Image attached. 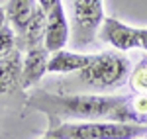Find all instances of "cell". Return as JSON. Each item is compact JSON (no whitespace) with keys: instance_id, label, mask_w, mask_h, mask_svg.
<instances>
[{"instance_id":"cell-6","label":"cell","mask_w":147,"mask_h":139,"mask_svg":"<svg viewBox=\"0 0 147 139\" xmlns=\"http://www.w3.org/2000/svg\"><path fill=\"white\" fill-rule=\"evenodd\" d=\"M69 35H71V24L67 20V14L63 4L59 2L47 12V22H45V39L43 47L49 53H55L59 49H65L69 43Z\"/></svg>"},{"instance_id":"cell-2","label":"cell","mask_w":147,"mask_h":139,"mask_svg":"<svg viewBox=\"0 0 147 139\" xmlns=\"http://www.w3.org/2000/svg\"><path fill=\"white\" fill-rule=\"evenodd\" d=\"M131 65L129 59L106 51V53H94V59L84 69L73 73L65 84H61L63 92H108L124 86L129 79Z\"/></svg>"},{"instance_id":"cell-14","label":"cell","mask_w":147,"mask_h":139,"mask_svg":"<svg viewBox=\"0 0 147 139\" xmlns=\"http://www.w3.org/2000/svg\"><path fill=\"white\" fill-rule=\"evenodd\" d=\"M129 108L136 112L137 118H139L141 124H143V122H145V116H147V96H143V94L134 96V98L129 100Z\"/></svg>"},{"instance_id":"cell-13","label":"cell","mask_w":147,"mask_h":139,"mask_svg":"<svg viewBox=\"0 0 147 139\" xmlns=\"http://www.w3.org/2000/svg\"><path fill=\"white\" fill-rule=\"evenodd\" d=\"M16 49V34L10 26L0 28V57L8 55L10 51Z\"/></svg>"},{"instance_id":"cell-8","label":"cell","mask_w":147,"mask_h":139,"mask_svg":"<svg viewBox=\"0 0 147 139\" xmlns=\"http://www.w3.org/2000/svg\"><path fill=\"white\" fill-rule=\"evenodd\" d=\"M94 59V53H77V51H65L59 49L49 55L47 61V73H61V75H73L77 71L84 69Z\"/></svg>"},{"instance_id":"cell-10","label":"cell","mask_w":147,"mask_h":139,"mask_svg":"<svg viewBox=\"0 0 147 139\" xmlns=\"http://www.w3.org/2000/svg\"><path fill=\"white\" fill-rule=\"evenodd\" d=\"M22 77V53L14 49L8 55L0 57V94H8L20 86Z\"/></svg>"},{"instance_id":"cell-15","label":"cell","mask_w":147,"mask_h":139,"mask_svg":"<svg viewBox=\"0 0 147 139\" xmlns=\"http://www.w3.org/2000/svg\"><path fill=\"white\" fill-rule=\"evenodd\" d=\"M59 2H61V0H37V4H39V6L43 8V12H45V14L51 10L53 6H57Z\"/></svg>"},{"instance_id":"cell-16","label":"cell","mask_w":147,"mask_h":139,"mask_svg":"<svg viewBox=\"0 0 147 139\" xmlns=\"http://www.w3.org/2000/svg\"><path fill=\"white\" fill-rule=\"evenodd\" d=\"M139 34H141V49L147 51V28H139Z\"/></svg>"},{"instance_id":"cell-11","label":"cell","mask_w":147,"mask_h":139,"mask_svg":"<svg viewBox=\"0 0 147 139\" xmlns=\"http://www.w3.org/2000/svg\"><path fill=\"white\" fill-rule=\"evenodd\" d=\"M37 0H8L6 4V20L10 24V28L16 32V35L22 34L26 26L30 22V18L34 16L35 8H37Z\"/></svg>"},{"instance_id":"cell-17","label":"cell","mask_w":147,"mask_h":139,"mask_svg":"<svg viewBox=\"0 0 147 139\" xmlns=\"http://www.w3.org/2000/svg\"><path fill=\"white\" fill-rule=\"evenodd\" d=\"M6 22H8V20H6V10H4V8H0V28H4Z\"/></svg>"},{"instance_id":"cell-7","label":"cell","mask_w":147,"mask_h":139,"mask_svg":"<svg viewBox=\"0 0 147 139\" xmlns=\"http://www.w3.org/2000/svg\"><path fill=\"white\" fill-rule=\"evenodd\" d=\"M47 61H49V51L43 45L28 49L22 59V77H20V86L24 90L35 86L43 79L47 73Z\"/></svg>"},{"instance_id":"cell-19","label":"cell","mask_w":147,"mask_h":139,"mask_svg":"<svg viewBox=\"0 0 147 139\" xmlns=\"http://www.w3.org/2000/svg\"><path fill=\"white\" fill-rule=\"evenodd\" d=\"M137 139H141V137H137Z\"/></svg>"},{"instance_id":"cell-5","label":"cell","mask_w":147,"mask_h":139,"mask_svg":"<svg viewBox=\"0 0 147 139\" xmlns=\"http://www.w3.org/2000/svg\"><path fill=\"white\" fill-rule=\"evenodd\" d=\"M102 41L110 43L114 49L118 51H131V49H141V34H139V28L134 26H127V24L120 22L118 18H104L102 26L98 30Z\"/></svg>"},{"instance_id":"cell-12","label":"cell","mask_w":147,"mask_h":139,"mask_svg":"<svg viewBox=\"0 0 147 139\" xmlns=\"http://www.w3.org/2000/svg\"><path fill=\"white\" fill-rule=\"evenodd\" d=\"M129 86L136 94L147 96V61H141L136 69L129 73Z\"/></svg>"},{"instance_id":"cell-3","label":"cell","mask_w":147,"mask_h":139,"mask_svg":"<svg viewBox=\"0 0 147 139\" xmlns=\"http://www.w3.org/2000/svg\"><path fill=\"white\" fill-rule=\"evenodd\" d=\"M57 139H137L147 133L145 124L136 122H61L47 131Z\"/></svg>"},{"instance_id":"cell-9","label":"cell","mask_w":147,"mask_h":139,"mask_svg":"<svg viewBox=\"0 0 147 139\" xmlns=\"http://www.w3.org/2000/svg\"><path fill=\"white\" fill-rule=\"evenodd\" d=\"M45 22H47V14L43 12L41 6H37L34 16L30 18V22L26 26V30H24L22 34L16 35V49L28 51V49L43 45V39H45Z\"/></svg>"},{"instance_id":"cell-18","label":"cell","mask_w":147,"mask_h":139,"mask_svg":"<svg viewBox=\"0 0 147 139\" xmlns=\"http://www.w3.org/2000/svg\"><path fill=\"white\" fill-rule=\"evenodd\" d=\"M41 139H57V137H53V135H49V133H45V135H43Z\"/></svg>"},{"instance_id":"cell-4","label":"cell","mask_w":147,"mask_h":139,"mask_svg":"<svg viewBox=\"0 0 147 139\" xmlns=\"http://www.w3.org/2000/svg\"><path fill=\"white\" fill-rule=\"evenodd\" d=\"M104 18V0H71L73 45L77 49L90 47Z\"/></svg>"},{"instance_id":"cell-1","label":"cell","mask_w":147,"mask_h":139,"mask_svg":"<svg viewBox=\"0 0 147 139\" xmlns=\"http://www.w3.org/2000/svg\"><path fill=\"white\" fill-rule=\"evenodd\" d=\"M26 108L45 114L51 128L61 122H136L141 124L137 114L129 108L127 98L120 96H100L96 92H63L53 94L47 90L32 92L26 100Z\"/></svg>"}]
</instances>
